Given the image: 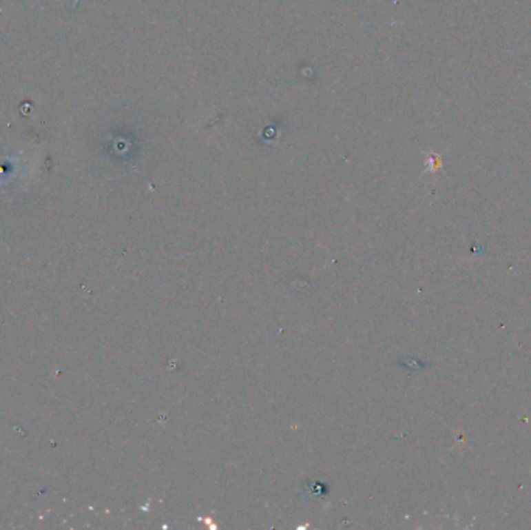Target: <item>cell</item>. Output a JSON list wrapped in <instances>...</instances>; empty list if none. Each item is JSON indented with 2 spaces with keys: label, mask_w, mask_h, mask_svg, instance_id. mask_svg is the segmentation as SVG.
<instances>
[]
</instances>
